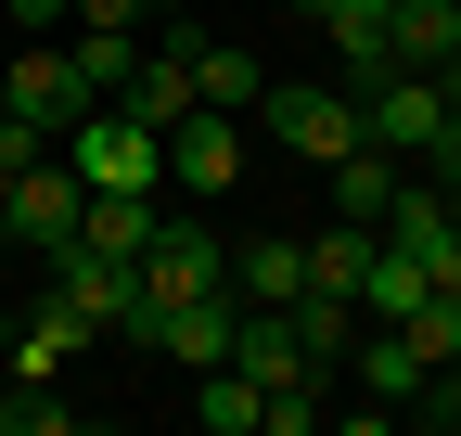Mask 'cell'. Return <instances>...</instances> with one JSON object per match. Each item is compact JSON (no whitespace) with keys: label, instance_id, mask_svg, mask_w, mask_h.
Returning a JSON list of instances; mask_svg holds the SVG:
<instances>
[{"label":"cell","instance_id":"obj_1","mask_svg":"<svg viewBox=\"0 0 461 436\" xmlns=\"http://www.w3.org/2000/svg\"><path fill=\"white\" fill-rule=\"evenodd\" d=\"M65 168H77L90 193H167V141H154L141 116H115V103H90V116L65 129Z\"/></svg>","mask_w":461,"mask_h":436},{"label":"cell","instance_id":"obj_2","mask_svg":"<svg viewBox=\"0 0 461 436\" xmlns=\"http://www.w3.org/2000/svg\"><path fill=\"white\" fill-rule=\"evenodd\" d=\"M257 129L282 141V154H308V168H333V154H359V90H295V77H282V90H257Z\"/></svg>","mask_w":461,"mask_h":436},{"label":"cell","instance_id":"obj_3","mask_svg":"<svg viewBox=\"0 0 461 436\" xmlns=\"http://www.w3.org/2000/svg\"><path fill=\"white\" fill-rule=\"evenodd\" d=\"M77 205H90V180L65 168V154H39V168H14V205H0V232H14V244L51 269V257L77 244Z\"/></svg>","mask_w":461,"mask_h":436},{"label":"cell","instance_id":"obj_4","mask_svg":"<svg viewBox=\"0 0 461 436\" xmlns=\"http://www.w3.org/2000/svg\"><path fill=\"white\" fill-rule=\"evenodd\" d=\"M230 308H244V295H141V308H129V347H154V359L205 372V359L230 347Z\"/></svg>","mask_w":461,"mask_h":436},{"label":"cell","instance_id":"obj_5","mask_svg":"<svg viewBox=\"0 0 461 436\" xmlns=\"http://www.w3.org/2000/svg\"><path fill=\"white\" fill-rule=\"evenodd\" d=\"M436 116H448V90H436V77H411V65H384V77L359 90V141H372V154H411V168H423Z\"/></svg>","mask_w":461,"mask_h":436},{"label":"cell","instance_id":"obj_6","mask_svg":"<svg viewBox=\"0 0 461 436\" xmlns=\"http://www.w3.org/2000/svg\"><path fill=\"white\" fill-rule=\"evenodd\" d=\"M51 295H65L90 334H129V308H141V257H103V244H65L51 257Z\"/></svg>","mask_w":461,"mask_h":436},{"label":"cell","instance_id":"obj_7","mask_svg":"<svg viewBox=\"0 0 461 436\" xmlns=\"http://www.w3.org/2000/svg\"><path fill=\"white\" fill-rule=\"evenodd\" d=\"M141 295H230V244L205 232V218H154V244H141Z\"/></svg>","mask_w":461,"mask_h":436},{"label":"cell","instance_id":"obj_8","mask_svg":"<svg viewBox=\"0 0 461 436\" xmlns=\"http://www.w3.org/2000/svg\"><path fill=\"white\" fill-rule=\"evenodd\" d=\"M372 232H384L397 257H423V283H461V218H448V193H436V180H397Z\"/></svg>","mask_w":461,"mask_h":436},{"label":"cell","instance_id":"obj_9","mask_svg":"<svg viewBox=\"0 0 461 436\" xmlns=\"http://www.w3.org/2000/svg\"><path fill=\"white\" fill-rule=\"evenodd\" d=\"M0 77H14V116H26V129H51V141L90 116V90H77V65H65V39H26Z\"/></svg>","mask_w":461,"mask_h":436},{"label":"cell","instance_id":"obj_10","mask_svg":"<svg viewBox=\"0 0 461 436\" xmlns=\"http://www.w3.org/2000/svg\"><path fill=\"white\" fill-rule=\"evenodd\" d=\"M167 180H180V193H230V180H244V116L193 103V116L167 129Z\"/></svg>","mask_w":461,"mask_h":436},{"label":"cell","instance_id":"obj_11","mask_svg":"<svg viewBox=\"0 0 461 436\" xmlns=\"http://www.w3.org/2000/svg\"><path fill=\"white\" fill-rule=\"evenodd\" d=\"M218 359H230V372H257V398H269V386H308V372H321V359L295 347V321H282V308H230V347H218ZM321 386H333V372H321Z\"/></svg>","mask_w":461,"mask_h":436},{"label":"cell","instance_id":"obj_12","mask_svg":"<svg viewBox=\"0 0 461 436\" xmlns=\"http://www.w3.org/2000/svg\"><path fill=\"white\" fill-rule=\"evenodd\" d=\"M230 295L244 308H295L308 295V232H244L230 244Z\"/></svg>","mask_w":461,"mask_h":436},{"label":"cell","instance_id":"obj_13","mask_svg":"<svg viewBox=\"0 0 461 436\" xmlns=\"http://www.w3.org/2000/svg\"><path fill=\"white\" fill-rule=\"evenodd\" d=\"M346 359H359V398L372 411H423L436 398V372H423V347L397 334V321H372V347H346Z\"/></svg>","mask_w":461,"mask_h":436},{"label":"cell","instance_id":"obj_14","mask_svg":"<svg viewBox=\"0 0 461 436\" xmlns=\"http://www.w3.org/2000/svg\"><path fill=\"white\" fill-rule=\"evenodd\" d=\"M448 51H461V0H384V65L436 77Z\"/></svg>","mask_w":461,"mask_h":436},{"label":"cell","instance_id":"obj_15","mask_svg":"<svg viewBox=\"0 0 461 436\" xmlns=\"http://www.w3.org/2000/svg\"><path fill=\"white\" fill-rule=\"evenodd\" d=\"M257 90H269V65L244 39H193V103H218V116H257Z\"/></svg>","mask_w":461,"mask_h":436},{"label":"cell","instance_id":"obj_16","mask_svg":"<svg viewBox=\"0 0 461 436\" xmlns=\"http://www.w3.org/2000/svg\"><path fill=\"white\" fill-rule=\"evenodd\" d=\"M321 180H333V218H359V232H372V218H384V193L411 180V154H372V141H359V154H333Z\"/></svg>","mask_w":461,"mask_h":436},{"label":"cell","instance_id":"obj_17","mask_svg":"<svg viewBox=\"0 0 461 436\" xmlns=\"http://www.w3.org/2000/svg\"><path fill=\"white\" fill-rule=\"evenodd\" d=\"M65 65H77L90 103H115V90H129V65H141V26H65Z\"/></svg>","mask_w":461,"mask_h":436},{"label":"cell","instance_id":"obj_18","mask_svg":"<svg viewBox=\"0 0 461 436\" xmlns=\"http://www.w3.org/2000/svg\"><path fill=\"white\" fill-rule=\"evenodd\" d=\"M359 269H372V232H359V218H321V232H308V295L359 308Z\"/></svg>","mask_w":461,"mask_h":436},{"label":"cell","instance_id":"obj_19","mask_svg":"<svg viewBox=\"0 0 461 436\" xmlns=\"http://www.w3.org/2000/svg\"><path fill=\"white\" fill-rule=\"evenodd\" d=\"M154 218H167L154 193H90V205H77V244H103V257H141V244H154Z\"/></svg>","mask_w":461,"mask_h":436},{"label":"cell","instance_id":"obj_20","mask_svg":"<svg viewBox=\"0 0 461 436\" xmlns=\"http://www.w3.org/2000/svg\"><path fill=\"white\" fill-rule=\"evenodd\" d=\"M436 283H423V257H397L384 232H372V269H359V321H411Z\"/></svg>","mask_w":461,"mask_h":436},{"label":"cell","instance_id":"obj_21","mask_svg":"<svg viewBox=\"0 0 461 436\" xmlns=\"http://www.w3.org/2000/svg\"><path fill=\"white\" fill-rule=\"evenodd\" d=\"M257 411H269V398H257V372H230V359L193 372V423H205V436H257Z\"/></svg>","mask_w":461,"mask_h":436},{"label":"cell","instance_id":"obj_22","mask_svg":"<svg viewBox=\"0 0 461 436\" xmlns=\"http://www.w3.org/2000/svg\"><path fill=\"white\" fill-rule=\"evenodd\" d=\"M77 347H90V321H77L65 295H39V308H26V334H14V372H65Z\"/></svg>","mask_w":461,"mask_h":436},{"label":"cell","instance_id":"obj_23","mask_svg":"<svg viewBox=\"0 0 461 436\" xmlns=\"http://www.w3.org/2000/svg\"><path fill=\"white\" fill-rule=\"evenodd\" d=\"M282 321H295V347H308L321 372H333L346 347H359V308H346V295H295V308H282Z\"/></svg>","mask_w":461,"mask_h":436},{"label":"cell","instance_id":"obj_24","mask_svg":"<svg viewBox=\"0 0 461 436\" xmlns=\"http://www.w3.org/2000/svg\"><path fill=\"white\" fill-rule=\"evenodd\" d=\"M0 14H14L26 39H65V14H77V0H0Z\"/></svg>","mask_w":461,"mask_h":436},{"label":"cell","instance_id":"obj_25","mask_svg":"<svg viewBox=\"0 0 461 436\" xmlns=\"http://www.w3.org/2000/svg\"><path fill=\"white\" fill-rule=\"evenodd\" d=\"M423 423H461V359L436 372V398H423Z\"/></svg>","mask_w":461,"mask_h":436},{"label":"cell","instance_id":"obj_26","mask_svg":"<svg viewBox=\"0 0 461 436\" xmlns=\"http://www.w3.org/2000/svg\"><path fill=\"white\" fill-rule=\"evenodd\" d=\"M436 90H448V103H461V51H448V65H436Z\"/></svg>","mask_w":461,"mask_h":436},{"label":"cell","instance_id":"obj_27","mask_svg":"<svg viewBox=\"0 0 461 436\" xmlns=\"http://www.w3.org/2000/svg\"><path fill=\"white\" fill-rule=\"evenodd\" d=\"M141 14H193V0H141Z\"/></svg>","mask_w":461,"mask_h":436},{"label":"cell","instance_id":"obj_28","mask_svg":"<svg viewBox=\"0 0 461 436\" xmlns=\"http://www.w3.org/2000/svg\"><path fill=\"white\" fill-rule=\"evenodd\" d=\"M0 205H14V154H0Z\"/></svg>","mask_w":461,"mask_h":436},{"label":"cell","instance_id":"obj_29","mask_svg":"<svg viewBox=\"0 0 461 436\" xmlns=\"http://www.w3.org/2000/svg\"><path fill=\"white\" fill-rule=\"evenodd\" d=\"M295 14H308V26H321V14H333V0H295Z\"/></svg>","mask_w":461,"mask_h":436},{"label":"cell","instance_id":"obj_30","mask_svg":"<svg viewBox=\"0 0 461 436\" xmlns=\"http://www.w3.org/2000/svg\"><path fill=\"white\" fill-rule=\"evenodd\" d=\"M436 193H448V218H461V180H436Z\"/></svg>","mask_w":461,"mask_h":436},{"label":"cell","instance_id":"obj_31","mask_svg":"<svg viewBox=\"0 0 461 436\" xmlns=\"http://www.w3.org/2000/svg\"><path fill=\"white\" fill-rule=\"evenodd\" d=\"M0 116H14V77H0Z\"/></svg>","mask_w":461,"mask_h":436},{"label":"cell","instance_id":"obj_32","mask_svg":"<svg viewBox=\"0 0 461 436\" xmlns=\"http://www.w3.org/2000/svg\"><path fill=\"white\" fill-rule=\"evenodd\" d=\"M0 372H14V347H0Z\"/></svg>","mask_w":461,"mask_h":436}]
</instances>
